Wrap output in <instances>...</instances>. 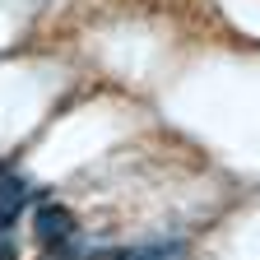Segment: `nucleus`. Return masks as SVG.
<instances>
[{
  "mask_svg": "<svg viewBox=\"0 0 260 260\" xmlns=\"http://www.w3.org/2000/svg\"><path fill=\"white\" fill-rule=\"evenodd\" d=\"M32 233H38V242H42L47 251H56V246H65V242L75 237V214L65 209V205H56V200H47V205H38Z\"/></svg>",
  "mask_w": 260,
  "mask_h": 260,
  "instance_id": "1",
  "label": "nucleus"
},
{
  "mask_svg": "<svg viewBox=\"0 0 260 260\" xmlns=\"http://www.w3.org/2000/svg\"><path fill=\"white\" fill-rule=\"evenodd\" d=\"M19 205H23V181L19 177H0V228H10Z\"/></svg>",
  "mask_w": 260,
  "mask_h": 260,
  "instance_id": "2",
  "label": "nucleus"
},
{
  "mask_svg": "<svg viewBox=\"0 0 260 260\" xmlns=\"http://www.w3.org/2000/svg\"><path fill=\"white\" fill-rule=\"evenodd\" d=\"M181 255V242H158V246H144V251H130L125 260H177Z\"/></svg>",
  "mask_w": 260,
  "mask_h": 260,
  "instance_id": "3",
  "label": "nucleus"
},
{
  "mask_svg": "<svg viewBox=\"0 0 260 260\" xmlns=\"http://www.w3.org/2000/svg\"><path fill=\"white\" fill-rule=\"evenodd\" d=\"M0 260H14V251H10V242H0Z\"/></svg>",
  "mask_w": 260,
  "mask_h": 260,
  "instance_id": "4",
  "label": "nucleus"
}]
</instances>
